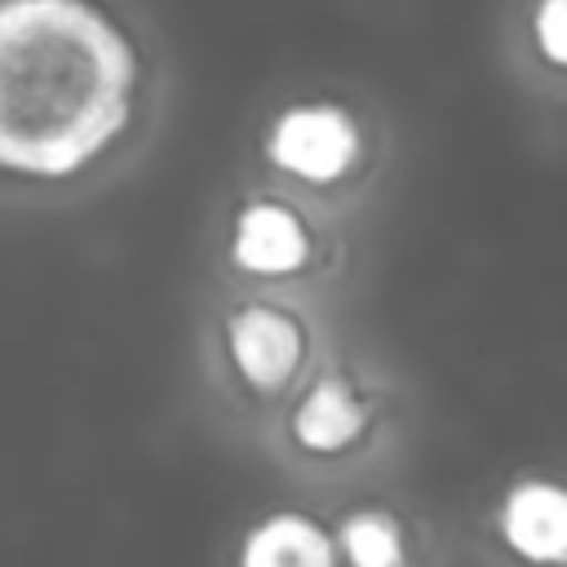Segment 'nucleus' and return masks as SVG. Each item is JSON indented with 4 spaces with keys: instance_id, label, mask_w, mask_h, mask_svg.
Listing matches in <instances>:
<instances>
[{
    "instance_id": "6e6552de",
    "label": "nucleus",
    "mask_w": 567,
    "mask_h": 567,
    "mask_svg": "<svg viewBox=\"0 0 567 567\" xmlns=\"http://www.w3.org/2000/svg\"><path fill=\"white\" fill-rule=\"evenodd\" d=\"M341 549H346L350 567H403L399 527L377 509H363L341 523Z\"/></svg>"
},
{
    "instance_id": "f03ea898",
    "label": "nucleus",
    "mask_w": 567,
    "mask_h": 567,
    "mask_svg": "<svg viewBox=\"0 0 567 567\" xmlns=\"http://www.w3.org/2000/svg\"><path fill=\"white\" fill-rule=\"evenodd\" d=\"M354 124L337 106H292L270 133V155L301 177H337L354 159Z\"/></svg>"
},
{
    "instance_id": "20e7f679",
    "label": "nucleus",
    "mask_w": 567,
    "mask_h": 567,
    "mask_svg": "<svg viewBox=\"0 0 567 567\" xmlns=\"http://www.w3.org/2000/svg\"><path fill=\"white\" fill-rule=\"evenodd\" d=\"M230 350H235L239 372L252 385L275 390L297 368L301 332H297V323L288 315H279L270 306H244L230 319Z\"/></svg>"
},
{
    "instance_id": "f257e3e1",
    "label": "nucleus",
    "mask_w": 567,
    "mask_h": 567,
    "mask_svg": "<svg viewBox=\"0 0 567 567\" xmlns=\"http://www.w3.org/2000/svg\"><path fill=\"white\" fill-rule=\"evenodd\" d=\"M128 40L89 0H0V164L66 173L128 115Z\"/></svg>"
},
{
    "instance_id": "423d86ee",
    "label": "nucleus",
    "mask_w": 567,
    "mask_h": 567,
    "mask_svg": "<svg viewBox=\"0 0 567 567\" xmlns=\"http://www.w3.org/2000/svg\"><path fill=\"white\" fill-rule=\"evenodd\" d=\"M244 567H332L328 536L301 514H275L244 540Z\"/></svg>"
},
{
    "instance_id": "0eeeda50",
    "label": "nucleus",
    "mask_w": 567,
    "mask_h": 567,
    "mask_svg": "<svg viewBox=\"0 0 567 567\" xmlns=\"http://www.w3.org/2000/svg\"><path fill=\"white\" fill-rule=\"evenodd\" d=\"M297 439L315 452H332L341 443H350L363 425V408L359 399L346 390V381H319L306 403L297 408Z\"/></svg>"
},
{
    "instance_id": "7ed1b4c3",
    "label": "nucleus",
    "mask_w": 567,
    "mask_h": 567,
    "mask_svg": "<svg viewBox=\"0 0 567 567\" xmlns=\"http://www.w3.org/2000/svg\"><path fill=\"white\" fill-rule=\"evenodd\" d=\"M505 540L532 563H567V487L527 478L501 505Z\"/></svg>"
},
{
    "instance_id": "39448f33",
    "label": "nucleus",
    "mask_w": 567,
    "mask_h": 567,
    "mask_svg": "<svg viewBox=\"0 0 567 567\" xmlns=\"http://www.w3.org/2000/svg\"><path fill=\"white\" fill-rule=\"evenodd\" d=\"M306 257V230L284 204H248L235 221V261L248 270H292Z\"/></svg>"
},
{
    "instance_id": "1a4fd4ad",
    "label": "nucleus",
    "mask_w": 567,
    "mask_h": 567,
    "mask_svg": "<svg viewBox=\"0 0 567 567\" xmlns=\"http://www.w3.org/2000/svg\"><path fill=\"white\" fill-rule=\"evenodd\" d=\"M536 35H540V49L554 62H567V0H540V9H536Z\"/></svg>"
}]
</instances>
